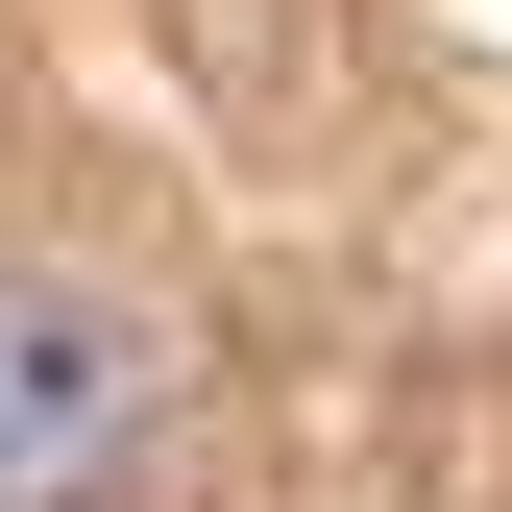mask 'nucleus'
Segmentation results:
<instances>
[{
  "mask_svg": "<svg viewBox=\"0 0 512 512\" xmlns=\"http://www.w3.org/2000/svg\"><path fill=\"white\" fill-rule=\"evenodd\" d=\"M147 439V317L74 269H0V512H74Z\"/></svg>",
  "mask_w": 512,
  "mask_h": 512,
  "instance_id": "obj_1",
  "label": "nucleus"
}]
</instances>
